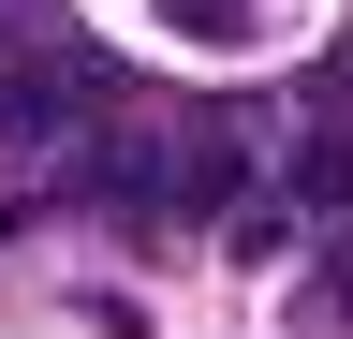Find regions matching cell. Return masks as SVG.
I'll return each mask as SVG.
<instances>
[{
  "label": "cell",
  "mask_w": 353,
  "mask_h": 339,
  "mask_svg": "<svg viewBox=\"0 0 353 339\" xmlns=\"http://www.w3.org/2000/svg\"><path fill=\"white\" fill-rule=\"evenodd\" d=\"M176 30L192 45H250V0H176Z\"/></svg>",
  "instance_id": "cell-1"
}]
</instances>
